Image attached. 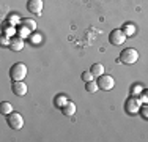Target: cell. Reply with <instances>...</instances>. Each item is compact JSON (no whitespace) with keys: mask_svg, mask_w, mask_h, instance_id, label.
<instances>
[{"mask_svg":"<svg viewBox=\"0 0 148 142\" xmlns=\"http://www.w3.org/2000/svg\"><path fill=\"white\" fill-rule=\"evenodd\" d=\"M8 74H10V79H13V81H24V79H25V76H27L25 63H22V62L14 63V65L10 68Z\"/></svg>","mask_w":148,"mask_h":142,"instance_id":"6da1fadb","label":"cell"},{"mask_svg":"<svg viewBox=\"0 0 148 142\" xmlns=\"http://www.w3.org/2000/svg\"><path fill=\"white\" fill-rule=\"evenodd\" d=\"M118 60L121 63H125V65H134V63L139 60V52H137L134 48H126V49L121 51Z\"/></svg>","mask_w":148,"mask_h":142,"instance_id":"7a4b0ae2","label":"cell"},{"mask_svg":"<svg viewBox=\"0 0 148 142\" xmlns=\"http://www.w3.org/2000/svg\"><path fill=\"white\" fill-rule=\"evenodd\" d=\"M140 106H142L140 98L131 95V97L125 101V111H126V114H129V115H136V114H139V111H140Z\"/></svg>","mask_w":148,"mask_h":142,"instance_id":"3957f363","label":"cell"},{"mask_svg":"<svg viewBox=\"0 0 148 142\" xmlns=\"http://www.w3.org/2000/svg\"><path fill=\"white\" fill-rule=\"evenodd\" d=\"M6 123H8V126L11 128V130H21V128L24 126V119L19 112L13 111L11 114L6 115Z\"/></svg>","mask_w":148,"mask_h":142,"instance_id":"277c9868","label":"cell"},{"mask_svg":"<svg viewBox=\"0 0 148 142\" xmlns=\"http://www.w3.org/2000/svg\"><path fill=\"white\" fill-rule=\"evenodd\" d=\"M96 82H98L99 90H104V92H109V90H112V88L115 87V79L112 76H109V74H103V76H99Z\"/></svg>","mask_w":148,"mask_h":142,"instance_id":"5b68a950","label":"cell"},{"mask_svg":"<svg viewBox=\"0 0 148 142\" xmlns=\"http://www.w3.org/2000/svg\"><path fill=\"white\" fill-rule=\"evenodd\" d=\"M126 40H128V37H126V33L121 28H115V30H112L110 35H109V41L114 46H121Z\"/></svg>","mask_w":148,"mask_h":142,"instance_id":"8992f818","label":"cell"},{"mask_svg":"<svg viewBox=\"0 0 148 142\" xmlns=\"http://www.w3.org/2000/svg\"><path fill=\"white\" fill-rule=\"evenodd\" d=\"M43 0H27V10H29V13L32 14H36V16H40L41 11H43Z\"/></svg>","mask_w":148,"mask_h":142,"instance_id":"52a82bcc","label":"cell"},{"mask_svg":"<svg viewBox=\"0 0 148 142\" xmlns=\"http://www.w3.org/2000/svg\"><path fill=\"white\" fill-rule=\"evenodd\" d=\"M11 90L16 97H24L27 93V85L24 84V81H13Z\"/></svg>","mask_w":148,"mask_h":142,"instance_id":"ba28073f","label":"cell"},{"mask_svg":"<svg viewBox=\"0 0 148 142\" xmlns=\"http://www.w3.org/2000/svg\"><path fill=\"white\" fill-rule=\"evenodd\" d=\"M8 48L11 49V51H14V52L22 51V49H24V38H21V37H11Z\"/></svg>","mask_w":148,"mask_h":142,"instance_id":"9c48e42d","label":"cell"},{"mask_svg":"<svg viewBox=\"0 0 148 142\" xmlns=\"http://www.w3.org/2000/svg\"><path fill=\"white\" fill-rule=\"evenodd\" d=\"M62 112L65 114L66 117H73L74 114H76V104H74L73 101H68V103L65 104V108L62 109Z\"/></svg>","mask_w":148,"mask_h":142,"instance_id":"30bf717a","label":"cell"},{"mask_svg":"<svg viewBox=\"0 0 148 142\" xmlns=\"http://www.w3.org/2000/svg\"><path fill=\"white\" fill-rule=\"evenodd\" d=\"M90 71H91V74H93L95 77H99V76H103V74H104V65H103V63H93L91 68H90Z\"/></svg>","mask_w":148,"mask_h":142,"instance_id":"8fae6325","label":"cell"},{"mask_svg":"<svg viewBox=\"0 0 148 142\" xmlns=\"http://www.w3.org/2000/svg\"><path fill=\"white\" fill-rule=\"evenodd\" d=\"M68 101H69V99L66 98L65 95H57V97L54 98V106H55L57 109H63V108H65V104H66Z\"/></svg>","mask_w":148,"mask_h":142,"instance_id":"7c38bea8","label":"cell"},{"mask_svg":"<svg viewBox=\"0 0 148 142\" xmlns=\"http://www.w3.org/2000/svg\"><path fill=\"white\" fill-rule=\"evenodd\" d=\"M13 112V106L10 104L8 101H2L0 103V114H2L3 117H6L8 114H11Z\"/></svg>","mask_w":148,"mask_h":142,"instance_id":"4fadbf2b","label":"cell"},{"mask_svg":"<svg viewBox=\"0 0 148 142\" xmlns=\"http://www.w3.org/2000/svg\"><path fill=\"white\" fill-rule=\"evenodd\" d=\"M21 24H22L25 28H29L30 32L36 30V22H35V21H32V19H22V21H21Z\"/></svg>","mask_w":148,"mask_h":142,"instance_id":"5bb4252c","label":"cell"},{"mask_svg":"<svg viewBox=\"0 0 148 142\" xmlns=\"http://www.w3.org/2000/svg\"><path fill=\"white\" fill-rule=\"evenodd\" d=\"M98 82L96 81H88V82H85V90L88 92V93H95V92H98Z\"/></svg>","mask_w":148,"mask_h":142,"instance_id":"9a60e30c","label":"cell"},{"mask_svg":"<svg viewBox=\"0 0 148 142\" xmlns=\"http://www.w3.org/2000/svg\"><path fill=\"white\" fill-rule=\"evenodd\" d=\"M121 30L126 33V37H131V35L136 33V26H134V24H131V22H128V24H125V26H123Z\"/></svg>","mask_w":148,"mask_h":142,"instance_id":"2e32d148","label":"cell"},{"mask_svg":"<svg viewBox=\"0 0 148 142\" xmlns=\"http://www.w3.org/2000/svg\"><path fill=\"white\" fill-rule=\"evenodd\" d=\"M14 33H16V28L13 27V24H10V26H8V24H5V26H3V37H8V35H10V37H13Z\"/></svg>","mask_w":148,"mask_h":142,"instance_id":"e0dca14e","label":"cell"},{"mask_svg":"<svg viewBox=\"0 0 148 142\" xmlns=\"http://www.w3.org/2000/svg\"><path fill=\"white\" fill-rule=\"evenodd\" d=\"M80 77H82L84 82H88V81H93V79H95V76L91 74V71H84Z\"/></svg>","mask_w":148,"mask_h":142,"instance_id":"ac0fdd59","label":"cell"},{"mask_svg":"<svg viewBox=\"0 0 148 142\" xmlns=\"http://www.w3.org/2000/svg\"><path fill=\"white\" fill-rule=\"evenodd\" d=\"M140 115H142L143 120H148V104H142L140 106Z\"/></svg>","mask_w":148,"mask_h":142,"instance_id":"d6986e66","label":"cell"},{"mask_svg":"<svg viewBox=\"0 0 148 142\" xmlns=\"http://www.w3.org/2000/svg\"><path fill=\"white\" fill-rule=\"evenodd\" d=\"M140 101H142V104H148V90H143L142 93L139 95Z\"/></svg>","mask_w":148,"mask_h":142,"instance_id":"ffe728a7","label":"cell"},{"mask_svg":"<svg viewBox=\"0 0 148 142\" xmlns=\"http://www.w3.org/2000/svg\"><path fill=\"white\" fill-rule=\"evenodd\" d=\"M17 33H19V37H21V38H25L27 35L30 33V30H29V28H25V27L22 26V27L19 28V30H17Z\"/></svg>","mask_w":148,"mask_h":142,"instance_id":"44dd1931","label":"cell"},{"mask_svg":"<svg viewBox=\"0 0 148 142\" xmlns=\"http://www.w3.org/2000/svg\"><path fill=\"white\" fill-rule=\"evenodd\" d=\"M6 21H8L10 24H13V26H14V24L19 22V17H17L16 14H11V16H8V19H6Z\"/></svg>","mask_w":148,"mask_h":142,"instance_id":"7402d4cb","label":"cell"},{"mask_svg":"<svg viewBox=\"0 0 148 142\" xmlns=\"http://www.w3.org/2000/svg\"><path fill=\"white\" fill-rule=\"evenodd\" d=\"M143 90H140V85H132V95L134 93H142Z\"/></svg>","mask_w":148,"mask_h":142,"instance_id":"603a6c76","label":"cell"}]
</instances>
